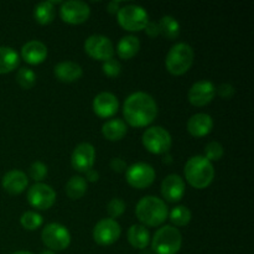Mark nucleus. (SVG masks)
<instances>
[{"label":"nucleus","instance_id":"nucleus-1","mask_svg":"<svg viewBox=\"0 0 254 254\" xmlns=\"http://www.w3.org/2000/svg\"><path fill=\"white\" fill-rule=\"evenodd\" d=\"M123 114L127 123L140 128L153 123L158 116V104L150 94L145 92H135L124 102Z\"/></svg>","mask_w":254,"mask_h":254},{"label":"nucleus","instance_id":"nucleus-2","mask_svg":"<svg viewBox=\"0 0 254 254\" xmlns=\"http://www.w3.org/2000/svg\"><path fill=\"white\" fill-rule=\"evenodd\" d=\"M184 173L188 183L198 190L210 186L215 178V169L212 163L202 155H196L189 159L188 163L185 164Z\"/></svg>","mask_w":254,"mask_h":254},{"label":"nucleus","instance_id":"nucleus-3","mask_svg":"<svg viewBox=\"0 0 254 254\" xmlns=\"http://www.w3.org/2000/svg\"><path fill=\"white\" fill-rule=\"evenodd\" d=\"M168 206L156 196H145L140 198L135 207V215L141 223L149 227L160 226L168 217Z\"/></svg>","mask_w":254,"mask_h":254},{"label":"nucleus","instance_id":"nucleus-4","mask_svg":"<svg viewBox=\"0 0 254 254\" xmlns=\"http://www.w3.org/2000/svg\"><path fill=\"white\" fill-rule=\"evenodd\" d=\"M193 59H195V52L192 47L185 42H179L169 50L165 60L166 68L170 73L180 76L191 68Z\"/></svg>","mask_w":254,"mask_h":254},{"label":"nucleus","instance_id":"nucleus-5","mask_svg":"<svg viewBox=\"0 0 254 254\" xmlns=\"http://www.w3.org/2000/svg\"><path fill=\"white\" fill-rule=\"evenodd\" d=\"M183 245V236L174 226H163L151 240V250L155 254H176Z\"/></svg>","mask_w":254,"mask_h":254},{"label":"nucleus","instance_id":"nucleus-6","mask_svg":"<svg viewBox=\"0 0 254 254\" xmlns=\"http://www.w3.org/2000/svg\"><path fill=\"white\" fill-rule=\"evenodd\" d=\"M118 22L128 31H140L146 26L149 15L143 6L136 4H128L121 7L117 12Z\"/></svg>","mask_w":254,"mask_h":254},{"label":"nucleus","instance_id":"nucleus-7","mask_svg":"<svg viewBox=\"0 0 254 254\" xmlns=\"http://www.w3.org/2000/svg\"><path fill=\"white\" fill-rule=\"evenodd\" d=\"M143 145L153 154H166L173 145L170 133L163 127H151L143 134Z\"/></svg>","mask_w":254,"mask_h":254},{"label":"nucleus","instance_id":"nucleus-8","mask_svg":"<svg viewBox=\"0 0 254 254\" xmlns=\"http://www.w3.org/2000/svg\"><path fill=\"white\" fill-rule=\"evenodd\" d=\"M44 245L50 251H64L71 243V235L64 225L60 223H49L41 232Z\"/></svg>","mask_w":254,"mask_h":254},{"label":"nucleus","instance_id":"nucleus-9","mask_svg":"<svg viewBox=\"0 0 254 254\" xmlns=\"http://www.w3.org/2000/svg\"><path fill=\"white\" fill-rule=\"evenodd\" d=\"M126 179L135 189L149 188L155 180V170L146 163H135L127 168Z\"/></svg>","mask_w":254,"mask_h":254},{"label":"nucleus","instance_id":"nucleus-10","mask_svg":"<svg viewBox=\"0 0 254 254\" xmlns=\"http://www.w3.org/2000/svg\"><path fill=\"white\" fill-rule=\"evenodd\" d=\"M27 201L37 210H47L52 207L56 201V192L50 185L36 183L27 191Z\"/></svg>","mask_w":254,"mask_h":254},{"label":"nucleus","instance_id":"nucleus-11","mask_svg":"<svg viewBox=\"0 0 254 254\" xmlns=\"http://www.w3.org/2000/svg\"><path fill=\"white\" fill-rule=\"evenodd\" d=\"M84 51L92 59L107 61L114 55L113 42L104 35H91L84 42Z\"/></svg>","mask_w":254,"mask_h":254},{"label":"nucleus","instance_id":"nucleus-12","mask_svg":"<svg viewBox=\"0 0 254 254\" xmlns=\"http://www.w3.org/2000/svg\"><path fill=\"white\" fill-rule=\"evenodd\" d=\"M121 226L113 218H103L93 228V240L99 246H111L121 237Z\"/></svg>","mask_w":254,"mask_h":254},{"label":"nucleus","instance_id":"nucleus-13","mask_svg":"<svg viewBox=\"0 0 254 254\" xmlns=\"http://www.w3.org/2000/svg\"><path fill=\"white\" fill-rule=\"evenodd\" d=\"M89 14H91L89 5L81 0H68L62 2L60 7V15L62 20L68 24H82L88 19Z\"/></svg>","mask_w":254,"mask_h":254},{"label":"nucleus","instance_id":"nucleus-14","mask_svg":"<svg viewBox=\"0 0 254 254\" xmlns=\"http://www.w3.org/2000/svg\"><path fill=\"white\" fill-rule=\"evenodd\" d=\"M96 160V149L89 143H81L74 148L71 156V164L78 173H87L93 168Z\"/></svg>","mask_w":254,"mask_h":254},{"label":"nucleus","instance_id":"nucleus-15","mask_svg":"<svg viewBox=\"0 0 254 254\" xmlns=\"http://www.w3.org/2000/svg\"><path fill=\"white\" fill-rule=\"evenodd\" d=\"M216 94L215 84L207 79L195 82L189 89V101L195 107H203L210 103Z\"/></svg>","mask_w":254,"mask_h":254},{"label":"nucleus","instance_id":"nucleus-16","mask_svg":"<svg viewBox=\"0 0 254 254\" xmlns=\"http://www.w3.org/2000/svg\"><path fill=\"white\" fill-rule=\"evenodd\" d=\"M185 183L176 174H170L161 183V195L169 202H178L185 193Z\"/></svg>","mask_w":254,"mask_h":254},{"label":"nucleus","instance_id":"nucleus-17","mask_svg":"<svg viewBox=\"0 0 254 254\" xmlns=\"http://www.w3.org/2000/svg\"><path fill=\"white\" fill-rule=\"evenodd\" d=\"M119 101L116 94L111 92H102L93 99V111L101 118H109L118 112Z\"/></svg>","mask_w":254,"mask_h":254},{"label":"nucleus","instance_id":"nucleus-18","mask_svg":"<svg viewBox=\"0 0 254 254\" xmlns=\"http://www.w3.org/2000/svg\"><path fill=\"white\" fill-rule=\"evenodd\" d=\"M1 184L6 192L11 193V195H19L27 188L29 179L24 171L15 169V170H10L5 174Z\"/></svg>","mask_w":254,"mask_h":254},{"label":"nucleus","instance_id":"nucleus-19","mask_svg":"<svg viewBox=\"0 0 254 254\" xmlns=\"http://www.w3.org/2000/svg\"><path fill=\"white\" fill-rule=\"evenodd\" d=\"M21 56L27 64H39L47 57V47L39 40H31L21 47Z\"/></svg>","mask_w":254,"mask_h":254},{"label":"nucleus","instance_id":"nucleus-20","mask_svg":"<svg viewBox=\"0 0 254 254\" xmlns=\"http://www.w3.org/2000/svg\"><path fill=\"white\" fill-rule=\"evenodd\" d=\"M213 119L207 113H196L188 121V130L192 136H205L212 130Z\"/></svg>","mask_w":254,"mask_h":254},{"label":"nucleus","instance_id":"nucleus-21","mask_svg":"<svg viewBox=\"0 0 254 254\" xmlns=\"http://www.w3.org/2000/svg\"><path fill=\"white\" fill-rule=\"evenodd\" d=\"M54 73L61 82H74L82 77V67L77 62L62 61L57 64L54 68Z\"/></svg>","mask_w":254,"mask_h":254},{"label":"nucleus","instance_id":"nucleus-22","mask_svg":"<svg viewBox=\"0 0 254 254\" xmlns=\"http://www.w3.org/2000/svg\"><path fill=\"white\" fill-rule=\"evenodd\" d=\"M127 131H128L127 124L122 119L118 118L109 119V121H107L102 126V134L104 135V138L111 141H117L123 139L126 136Z\"/></svg>","mask_w":254,"mask_h":254},{"label":"nucleus","instance_id":"nucleus-23","mask_svg":"<svg viewBox=\"0 0 254 254\" xmlns=\"http://www.w3.org/2000/svg\"><path fill=\"white\" fill-rule=\"evenodd\" d=\"M128 241L134 248L143 251L150 243V233L145 226L133 225L128 230Z\"/></svg>","mask_w":254,"mask_h":254},{"label":"nucleus","instance_id":"nucleus-24","mask_svg":"<svg viewBox=\"0 0 254 254\" xmlns=\"http://www.w3.org/2000/svg\"><path fill=\"white\" fill-rule=\"evenodd\" d=\"M139 49H140V41L138 37L133 36V35H127L119 40L117 52L121 59L129 60L138 54Z\"/></svg>","mask_w":254,"mask_h":254},{"label":"nucleus","instance_id":"nucleus-25","mask_svg":"<svg viewBox=\"0 0 254 254\" xmlns=\"http://www.w3.org/2000/svg\"><path fill=\"white\" fill-rule=\"evenodd\" d=\"M19 55L12 47H0V74L9 73L19 66Z\"/></svg>","mask_w":254,"mask_h":254},{"label":"nucleus","instance_id":"nucleus-26","mask_svg":"<svg viewBox=\"0 0 254 254\" xmlns=\"http://www.w3.org/2000/svg\"><path fill=\"white\" fill-rule=\"evenodd\" d=\"M57 1H41L35 6L34 17L39 24L47 25L52 22L55 17V4Z\"/></svg>","mask_w":254,"mask_h":254},{"label":"nucleus","instance_id":"nucleus-27","mask_svg":"<svg viewBox=\"0 0 254 254\" xmlns=\"http://www.w3.org/2000/svg\"><path fill=\"white\" fill-rule=\"evenodd\" d=\"M87 189H88V185H87V180L82 176H72L66 184V190L67 196L72 200H78V198L83 197L84 193L87 192Z\"/></svg>","mask_w":254,"mask_h":254},{"label":"nucleus","instance_id":"nucleus-28","mask_svg":"<svg viewBox=\"0 0 254 254\" xmlns=\"http://www.w3.org/2000/svg\"><path fill=\"white\" fill-rule=\"evenodd\" d=\"M160 34L169 40H175L180 35V24L178 20L170 15H165L158 22Z\"/></svg>","mask_w":254,"mask_h":254},{"label":"nucleus","instance_id":"nucleus-29","mask_svg":"<svg viewBox=\"0 0 254 254\" xmlns=\"http://www.w3.org/2000/svg\"><path fill=\"white\" fill-rule=\"evenodd\" d=\"M191 211L186 206H176L170 212V221L178 227L186 226L191 221Z\"/></svg>","mask_w":254,"mask_h":254},{"label":"nucleus","instance_id":"nucleus-30","mask_svg":"<svg viewBox=\"0 0 254 254\" xmlns=\"http://www.w3.org/2000/svg\"><path fill=\"white\" fill-rule=\"evenodd\" d=\"M44 220H42V216L40 213H37L36 211H26V212L22 213L21 218H20V223L24 228L29 231H35L42 225Z\"/></svg>","mask_w":254,"mask_h":254},{"label":"nucleus","instance_id":"nucleus-31","mask_svg":"<svg viewBox=\"0 0 254 254\" xmlns=\"http://www.w3.org/2000/svg\"><path fill=\"white\" fill-rule=\"evenodd\" d=\"M16 82L20 84V87L25 89H29L34 87L36 83V74L31 68L27 67H21L16 73Z\"/></svg>","mask_w":254,"mask_h":254},{"label":"nucleus","instance_id":"nucleus-32","mask_svg":"<svg viewBox=\"0 0 254 254\" xmlns=\"http://www.w3.org/2000/svg\"><path fill=\"white\" fill-rule=\"evenodd\" d=\"M223 146L222 144L218 143V141L213 140L210 141L207 145L205 146V158L207 159L208 161H217L220 160L223 156Z\"/></svg>","mask_w":254,"mask_h":254},{"label":"nucleus","instance_id":"nucleus-33","mask_svg":"<svg viewBox=\"0 0 254 254\" xmlns=\"http://www.w3.org/2000/svg\"><path fill=\"white\" fill-rule=\"evenodd\" d=\"M124 211H126V202H124L122 198H112V200L109 201L108 206H107V212H108V215L111 216V218H113V220L123 215Z\"/></svg>","mask_w":254,"mask_h":254},{"label":"nucleus","instance_id":"nucleus-34","mask_svg":"<svg viewBox=\"0 0 254 254\" xmlns=\"http://www.w3.org/2000/svg\"><path fill=\"white\" fill-rule=\"evenodd\" d=\"M29 175L32 180L41 181L47 175V166L42 161H34L29 168Z\"/></svg>","mask_w":254,"mask_h":254},{"label":"nucleus","instance_id":"nucleus-35","mask_svg":"<svg viewBox=\"0 0 254 254\" xmlns=\"http://www.w3.org/2000/svg\"><path fill=\"white\" fill-rule=\"evenodd\" d=\"M102 69H103V73L107 74L108 77H117L121 73L122 64L121 62L112 57V59L107 60V61H103Z\"/></svg>","mask_w":254,"mask_h":254},{"label":"nucleus","instance_id":"nucleus-36","mask_svg":"<svg viewBox=\"0 0 254 254\" xmlns=\"http://www.w3.org/2000/svg\"><path fill=\"white\" fill-rule=\"evenodd\" d=\"M216 92L218 93V96L223 99H230L232 98L233 94L236 93V88L230 83H222L220 84L218 88H216Z\"/></svg>","mask_w":254,"mask_h":254},{"label":"nucleus","instance_id":"nucleus-37","mask_svg":"<svg viewBox=\"0 0 254 254\" xmlns=\"http://www.w3.org/2000/svg\"><path fill=\"white\" fill-rule=\"evenodd\" d=\"M111 169L116 173H123L127 170V163L121 158H114L111 160Z\"/></svg>","mask_w":254,"mask_h":254},{"label":"nucleus","instance_id":"nucleus-38","mask_svg":"<svg viewBox=\"0 0 254 254\" xmlns=\"http://www.w3.org/2000/svg\"><path fill=\"white\" fill-rule=\"evenodd\" d=\"M144 29H145V32L150 37H156L158 35H160L159 25H158V22H155V21H148V24H146V26L144 27Z\"/></svg>","mask_w":254,"mask_h":254},{"label":"nucleus","instance_id":"nucleus-39","mask_svg":"<svg viewBox=\"0 0 254 254\" xmlns=\"http://www.w3.org/2000/svg\"><path fill=\"white\" fill-rule=\"evenodd\" d=\"M84 174H86L87 180L91 181V183H94V181H98L99 174H98V171L94 170V169H91V170H88V171H87V173H84Z\"/></svg>","mask_w":254,"mask_h":254},{"label":"nucleus","instance_id":"nucleus-40","mask_svg":"<svg viewBox=\"0 0 254 254\" xmlns=\"http://www.w3.org/2000/svg\"><path fill=\"white\" fill-rule=\"evenodd\" d=\"M107 9H108V11L111 12V14H116V12H118V10L121 9V1H116V0H113V1L109 2Z\"/></svg>","mask_w":254,"mask_h":254},{"label":"nucleus","instance_id":"nucleus-41","mask_svg":"<svg viewBox=\"0 0 254 254\" xmlns=\"http://www.w3.org/2000/svg\"><path fill=\"white\" fill-rule=\"evenodd\" d=\"M163 163L164 164H170L171 163V155L169 153L165 154V156H164L163 159Z\"/></svg>","mask_w":254,"mask_h":254},{"label":"nucleus","instance_id":"nucleus-42","mask_svg":"<svg viewBox=\"0 0 254 254\" xmlns=\"http://www.w3.org/2000/svg\"><path fill=\"white\" fill-rule=\"evenodd\" d=\"M12 254H32V253L27 252V251H17V252H14Z\"/></svg>","mask_w":254,"mask_h":254},{"label":"nucleus","instance_id":"nucleus-43","mask_svg":"<svg viewBox=\"0 0 254 254\" xmlns=\"http://www.w3.org/2000/svg\"><path fill=\"white\" fill-rule=\"evenodd\" d=\"M140 254H154V252H153V251H149V250H146V248H145V250L141 251Z\"/></svg>","mask_w":254,"mask_h":254},{"label":"nucleus","instance_id":"nucleus-44","mask_svg":"<svg viewBox=\"0 0 254 254\" xmlns=\"http://www.w3.org/2000/svg\"><path fill=\"white\" fill-rule=\"evenodd\" d=\"M40 254H55V252H54V251L47 250V251H44V252H41Z\"/></svg>","mask_w":254,"mask_h":254}]
</instances>
